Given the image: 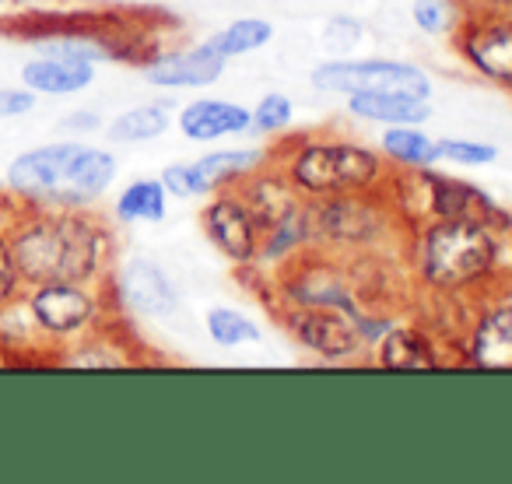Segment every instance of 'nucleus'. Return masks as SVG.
<instances>
[{
  "mask_svg": "<svg viewBox=\"0 0 512 484\" xmlns=\"http://www.w3.org/2000/svg\"><path fill=\"white\" fill-rule=\"evenodd\" d=\"M432 179V214L435 218H467V221H484V225L498 228L505 225V214L491 204V197H484L481 190L456 179L428 176Z\"/></svg>",
  "mask_w": 512,
  "mask_h": 484,
  "instance_id": "10",
  "label": "nucleus"
},
{
  "mask_svg": "<svg viewBox=\"0 0 512 484\" xmlns=\"http://www.w3.org/2000/svg\"><path fill=\"white\" fill-rule=\"evenodd\" d=\"M249 214L256 218V225L264 228H278L285 225V221L299 218L295 214V197L292 190H288L285 183H278V179H256L253 186H249Z\"/></svg>",
  "mask_w": 512,
  "mask_h": 484,
  "instance_id": "18",
  "label": "nucleus"
},
{
  "mask_svg": "<svg viewBox=\"0 0 512 484\" xmlns=\"http://www.w3.org/2000/svg\"><path fill=\"white\" fill-rule=\"evenodd\" d=\"M358 36H362V29H358V22H348V18H337V22L327 25V46H334V50L355 46Z\"/></svg>",
  "mask_w": 512,
  "mask_h": 484,
  "instance_id": "29",
  "label": "nucleus"
},
{
  "mask_svg": "<svg viewBox=\"0 0 512 484\" xmlns=\"http://www.w3.org/2000/svg\"><path fill=\"white\" fill-rule=\"evenodd\" d=\"M207 334H211L214 344H221V348L260 341L256 323L242 313H232V309H211V313H207Z\"/></svg>",
  "mask_w": 512,
  "mask_h": 484,
  "instance_id": "24",
  "label": "nucleus"
},
{
  "mask_svg": "<svg viewBox=\"0 0 512 484\" xmlns=\"http://www.w3.org/2000/svg\"><path fill=\"white\" fill-rule=\"evenodd\" d=\"M414 22L425 32H442L446 29V4L442 0H418L414 4Z\"/></svg>",
  "mask_w": 512,
  "mask_h": 484,
  "instance_id": "27",
  "label": "nucleus"
},
{
  "mask_svg": "<svg viewBox=\"0 0 512 484\" xmlns=\"http://www.w3.org/2000/svg\"><path fill=\"white\" fill-rule=\"evenodd\" d=\"M383 148H386V155L404 165H432L435 158H439V144L421 137L418 130H411V127L390 130V134L383 137Z\"/></svg>",
  "mask_w": 512,
  "mask_h": 484,
  "instance_id": "23",
  "label": "nucleus"
},
{
  "mask_svg": "<svg viewBox=\"0 0 512 484\" xmlns=\"http://www.w3.org/2000/svg\"><path fill=\"white\" fill-rule=\"evenodd\" d=\"M470 358L477 369L512 372V306H498L477 323Z\"/></svg>",
  "mask_w": 512,
  "mask_h": 484,
  "instance_id": "11",
  "label": "nucleus"
},
{
  "mask_svg": "<svg viewBox=\"0 0 512 484\" xmlns=\"http://www.w3.org/2000/svg\"><path fill=\"white\" fill-rule=\"evenodd\" d=\"M439 144V158H449V162L460 165H484L498 155L491 144H477V141H435Z\"/></svg>",
  "mask_w": 512,
  "mask_h": 484,
  "instance_id": "25",
  "label": "nucleus"
},
{
  "mask_svg": "<svg viewBox=\"0 0 512 484\" xmlns=\"http://www.w3.org/2000/svg\"><path fill=\"white\" fill-rule=\"evenodd\" d=\"M123 295L127 302L144 316H172L176 313V292H172L169 278L148 260H134L123 271Z\"/></svg>",
  "mask_w": 512,
  "mask_h": 484,
  "instance_id": "12",
  "label": "nucleus"
},
{
  "mask_svg": "<svg viewBox=\"0 0 512 484\" xmlns=\"http://www.w3.org/2000/svg\"><path fill=\"white\" fill-rule=\"evenodd\" d=\"M15 264L39 285H78L99 264V232L78 218H53L25 228L15 242Z\"/></svg>",
  "mask_w": 512,
  "mask_h": 484,
  "instance_id": "2",
  "label": "nucleus"
},
{
  "mask_svg": "<svg viewBox=\"0 0 512 484\" xmlns=\"http://www.w3.org/2000/svg\"><path fill=\"white\" fill-rule=\"evenodd\" d=\"M467 60L488 78L512 88V22H481L463 36Z\"/></svg>",
  "mask_w": 512,
  "mask_h": 484,
  "instance_id": "8",
  "label": "nucleus"
},
{
  "mask_svg": "<svg viewBox=\"0 0 512 484\" xmlns=\"http://www.w3.org/2000/svg\"><path fill=\"white\" fill-rule=\"evenodd\" d=\"M207 235L214 239L221 253L235 264H249L256 257V246H260V232H256V218L249 214V207L242 200L221 197L207 207L204 214Z\"/></svg>",
  "mask_w": 512,
  "mask_h": 484,
  "instance_id": "7",
  "label": "nucleus"
},
{
  "mask_svg": "<svg viewBox=\"0 0 512 484\" xmlns=\"http://www.w3.org/2000/svg\"><path fill=\"white\" fill-rule=\"evenodd\" d=\"M32 313L53 334H71V330L85 327L92 320V299L74 285H67V281H53V285H43L36 292Z\"/></svg>",
  "mask_w": 512,
  "mask_h": 484,
  "instance_id": "9",
  "label": "nucleus"
},
{
  "mask_svg": "<svg viewBox=\"0 0 512 484\" xmlns=\"http://www.w3.org/2000/svg\"><path fill=\"white\" fill-rule=\"evenodd\" d=\"M267 39H271V25L246 18V22H235V25H228L225 32H218V36L207 43V50L225 60V57H239V53L256 50V46H264Z\"/></svg>",
  "mask_w": 512,
  "mask_h": 484,
  "instance_id": "20",
  "label": "nucleus"
},
{
  "mask_svg": "<svg viewBox=\"0 0 512 484\" xmlns=\"http://www.w3.org/2000/svg\"><path fill=\"white\" fill-rule=\"evenodd\" d=\"M292 330L309 351L323 358H348L362 344V327L337 306H309L292 316Z\"/></svg>",
  "mask_w": 512,
  "mask_h": 484,
  "instance_id": "6",
  "label": "nucleus"
},
{
  "mask_svg": "<svg viewBox=\"0 0 512 484\" xmlns=\"http://www.w3.org/2000/svg\"><path fill=\"white\" fill-rule=\"evenodd\" d=\"M88 81H92V64L81 57H60V53H53L50 60H36V64L25 67V85L50 95L78 92Z\"/></svg>",
  "mask_w": 512,
  "mask_h": 484,
  "instance_id": "15",
  "label": "nucleus"
},
{
  "mask_svg": "<svg viewBox=\"0 0 512 484\" xmlns=\"http://www.w3.org/2000/svg\"><path fill=\"white\" fill-rule=\"evenodd\" d=\"M256 127L260 130H281L285 127L288 120H292V102L285 99V95H267L264 102H260V106H256Z\"/></svg>",
  "mask_w": 512,
  "mask_h": 484,
  "instance_id": "26",
  "label": "nucleus"
},
{
  "mask_svg": "<svg viewBox=\"0 0 512 484\" xmlns=\"http://www.w3.org/2000/svg\"><path fill=\"white\" fill-rule=\"evenodd\" d=\"M484 4H488V8H505V11L512 8V0H484Z\"/></svg>",
  "mask_w": 512,
  "mask_h": 484,
  "instance_id": "32",
  "label": "nucleus"
},
{
  "mask_svg": "<svg viewBox=\"0 0 512 484\" xmlns=\"http://www.w3.org/2000/svg\"><path fill=\"white\" fill-rule=\"evenodd\" d=\"M218 74H221V57L207 50V46L172 53V57H162L148 67L151 85H165V88H186V85L200 88V85H211Z\"/></svg>",
  "mask_w": 512,
  "mask_h": 484,
  "instance_id": "13",
  "label": "nucleus"
},
{
  "mask_svg": "<svg viewBox=\"0 0 512 484\" xmlns=\"http://www.w3.org/2000/svg\"><path fill=\"white\" fill-rule=\"evenodd\" d=\"M11 186L22 193L57 204H81L88 197H99L116 176V162L106 151L74 148V144H57V148H39L22 155L11 165Z\"/></svg>",
  "mask_w": 512,
  "mask_h": 484,
  "instance_id": "1",
  "label": "nucleus"
},
{
  "mask_svg": "<svg viewBox=\"0 0 512 484\" xmlns=\"http://www.w3.org/2000/svg\"><path fill=\"white\" fill-rule=\"evenodd\" d=\"M253 116L242 106H228V102H193V106L183 109L179 116V127H183L186 137L193 141H214V137L225 134H242L249 127Z\"/></svg>",
  "mask_w": 512,
  "mask_h": 484,
  "instance_id": "14",
  "label": "nucleus"
},
{
  "mask_svg": "<svg viewBox=\"0 0 512 484\" xmlns=\"http://www.w3.org/2000/svg\"><path fill=\"white\" fill-rule=\"evenodd\" d=\"M256 165H264V151H214V155L193 162L190 172H193V183H197V193H207L221 183L249 176Z\"/></svg>",
  "mask_w": 512,
  "mask_h": 484,
  "instance_id": "17",
  "label": "nucleus"
},
{
  "mask_svg": "<svg viewBox=\"0 0 512 484\" xmlns=\"http://www.w3.org/2000/svg\"><path fill=\"white\" fill-rule=\"evenodd\" d=\"M32 109V95L29 92H0V113L4 116H18Z\"/></svg>",
  "mask_w": 512,
  "mask_h": 484,
  "instance_id": "30",
  "label": "nucleus"
},
{
  "mask_svg": "<svg viewBox=\"0 0 512 484\" xmlns=\"http://www.w3.org/2000/svg\"><path fill=\"white\" fill-rule=\"evenodd\" d=\"M351 113L362 120L393 123V127H411L432 116L425 99H411V95H351Z\"/></svg>",
  "mask_w": 512,
  "mask_h": 484,
  "instance_id": "16",
  "label": "nucleus"
},
{
  "mask_svg": "<svg viewBox=\"0 0 512 484\" xmlns=\"http://www.w3.org/2000/svg\"><path fill=\"white\" fill-rule=\"evenodd\" d=\"M498 260L495 228L484 221L439 218L421 239V274L435 288H463Z\"/></svg>",
  "mask_w": 512,
  "mask_h": 484,
  "instance_id": "3",
  "label": "nucleus"
},
{
  "mask_svg": "<svg viewBox=\"0 0 512 484\" xmlns=\"http://www.w3.org/2000/svg\"><path fill=\"white\" fill-rule=\"evenodd\" d=\"M313 85L323 92L344 95H411V99H428L432 85L418 67L393 64V60H362V64H323L313 71Z\"/></svg>",
  "mask_w": 512,
  "mask_h": 484,
  "instance_id": "5",
  "label": "nucleus"
},
{
  "mask_svg": "<svg viewBox=\"0 0 512 484\" xmlns=\"http://www.w3.org/2000/svg\"><path fill=\"white\" fill-rule=\"evenodd\" d=\"M379 362H383V369H404V372L435 369V351L428 344V337L418 334V330H393V334H386Z\"/></svg>",
  "mask_w": 512,
  "mask_h": 484,
  "instance_id": "19",
  "label": "nucleus"
},
{
  "mask_svg": "<svg viewBox=\"0 0 512 484\" xmlns=\"http://www.w3.org/2000/svg\"><path fill=\"white\" fill-rule=\"evenodd\" d=\"M120 218L127 221H158L165 214V186L151 183V179H141V183L127 186L116 204Z\"/></svg>",
  "mask_w": 512,
  "mask_h": 484,
  "instance_id": "21",
  "label": "nucleus"
},
{
  "mask_svg": "<svg viewBox=\"0 0 512 484\" xmlns=\"http://www.w3.org/2000/svg\"><path fill=\"white\" fill-rule=\"evenodd\" d=\"M162 186L176 197H197V183H193L190 165H169L162 176Z\"/></svg>",
  "mask_w": 512,
  "mask_h": 484,
  "instance_id": "28",
  "label": "nucleus"
},
{
  "mask_svg": "<svg viewBox=\"0 0 512 484\" xmlns=\"http://www.w3.org/2000/svg\"><path fill=\"white\" fill-rule=\"evenodd\" d=\"M165 127H169V116H165V109L141 106V109H130V113H123L120 120L109 127V137H113V141H151V137H158Z\"/></svg>",
  "mask_w": 512,
  "mask_h": 484,
  "instance_id": "22",
  "label": "nucleus"
},
{
  "mask_svg": "<svg viewBox=\"0 0 512 484\" xmlns=\"http://www.w3.org/2000/svg\"><path fill=\"white\" fill-rule=\"evenodd\" d=\"M11 285H15V257H11L8 246L0 242V299L11 292Z\"/></svg>",
  "mask_w": 512,
  "mask_h": 484,
  "instance_id": "31",
  "label": "nucleus"
},
{
  "mask_svg": "<svg viewBox=\"0 0 512 484\" xmlns=\"http://www.w3.org/2000/svg\"><path fill=\"white\" fill-rule=\"evenodd\" d=\"M292 179L316 197H341V193L369 190L379 179V158L358 144L320 141L295 155Z\"/></svg>",
  "mask_w": 512,
  "mask_h": 484,
  "instance_id": "4",
  "label": "nucleus"
}]
</instances>
